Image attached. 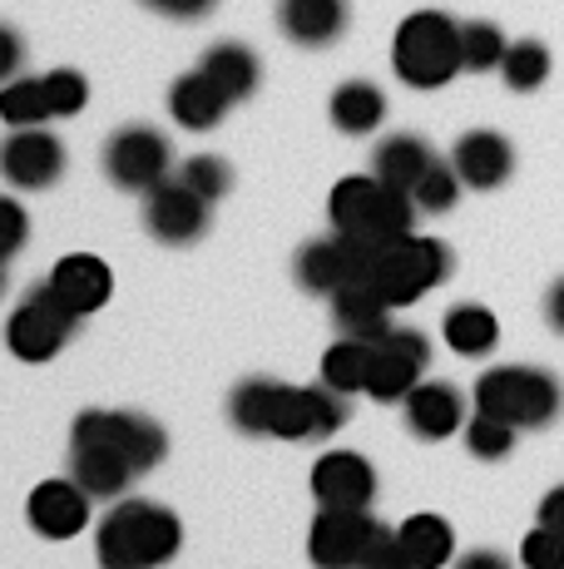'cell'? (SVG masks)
Wrapping results in <instances>:
<instances>
[{"mask_svg": "<svg viewBox=\"0 0 564 569\" xmlns=\"http://www.w3.org/2000/svg\"><path fill=\"white\" fill-rule=\"evenodd\" d=\"M183 545V525L169 506L154 500H114L110 516L94 530V555L110 569H149L169 565Z\"/></svg>", "mask_w": 564, "mask_h": 569, "instance_id": "1", "label": "cell"}, {"mask_svg": "<svg viewBox=\"0 0 564 569\" xmlns=\"http://www.w3.org/2000/svg\"><path fill=\"white\" fill-rule=\"evenodd\" d=\"M392 70L406 90H446L461 64V20L446 10H416L396 26L392 40Z\"/></svg>", "mask_w": 564, "mask_h": 569, "instance_id": "2", "label": "cell"}, {"mask_svg": "<svg viewBox=\"0 0 564 569\" xmlns=\"http://www.w3.org/2000/svg\"><path fill=\"white\" fill-rule=\"evenodd\" d=\"M471 407L501 416L515 431H545L564 411V387L545 367H491L475 377Z\"/></svg>", "mask_w": 564, "mask_h": 569, "instance_id": "3", "label": "cell"}, {"mask_svg": "<svg viewBox=\"0 0 564 569\" xmlns=\"http://www.w3.org/2000/svg\"><path fill=\"white\" fill-rule=\"evenodd\" d=\"M308 555L322 569H396L401 565V545L396 530H386L382 520H372L366 510H342V506H322L308 535Z\"/></svg>", "mask_w": 564, "mask_h": 569, "instance_id": "4", "label": "cell"}, {"mask_svg": "<svg viewBox=\"0 0 564 569\" xmlns=\"http://www.w3.org/2000/svg\"><path fill=\"white\" fill-rule=\"evenodd\" d=\"M328 213H332V228H338V233H352L372 248L411 233V223H416V203H411V193L382 183L376 173L342 179L328 199Z\"/></svg>", "mask_w": 564, "mask_h": 569, "instance_id": "5", "label": "cell"}, {"mask_svg": "<svg viewBox=\"0 0 564 569\" xmlns=\"http://www.w3.org/2000/svg\"><path fill=\"white\" fill-rule=\"evenodd\" d=\"M446 278H451V248L441 238H421V233H401L392 243H376L372 262H366V282L392 308H411Z\"/></svg>", "mask_w": 564, "mask_h": 569, "instance_id": "6", "label": "cell"}, {"mask_svg": "<svg viewBox=\"0 0 564 569\" xmlns=\"http://www.w3.org/2000/svg\"><path fill=\"white\" fill-rule=\"evenodd\" d=\"M74 327H80V317L56 298L50 282H40V288H30V298L10 312L6 347L20 357V362H50V357L64 352V342L74 337Z\"/></svg>", "mask_w": 564, "mask_h": 569, "instance_id": "7", "label": "cell"}, {"mask_svg": "<svg viewBox=\"0 0 564 569\" xmlns=\"http://www.w3.org/2000/svg\"><path fill=\"white\" fill-rule=\"evenodd\" d=\"M70 441H100L119 451L129 466L144 476V470H154L164 461L169 451V436L159 421H149V416H134V411H80L74 416V431Z\"/></svg>", "mask_w": 564, "mask_h": 569, "instance_id": "8", "label": "cell"}, {"mask_svg": "<svg viewBox=\"0 0 564 569\" xmlns=\"http://www.w3.org/2000/svg\"><path fill=\"white\" fill-rule=\"evenodd\" d=\"M431 367V342L416 327H392L372 342V371H366V397L372 401H406V391Z\"/></svg>", "mask_w": 564, "mask_h": 569, "instance_id": "9", "label": "cell"}, {"mask_svg": "<svg viewBox=\"0 0 564 569\" xmlns=\"http://www.w3.org/2000/svg\"><path fill=\"white\" fill-rule=\"evenodd\" d=\"M169 163H173V149L159 129L149 124H129L119 129L104 149V173H110L114 189L124 193H149L169 179Z\"/></svg>", "mask_w": 564, "mask_h": 569, "instance_id": "10", "label": "cell"}, {"mask_svg": "<svg viewBox=\"0 0 564 569\" xmlns=\"http://www.w3.org/2000/svg\"><path fill=\"white\" fill-rule=\"evenodd\" d=\"M366 262H372V243L332 228V238H312V243L298 248L292 272H298V282L308 292H328L332 298L346 282H366Z\"/></svg>", "mask_w": 564, "mask_h": 569, "instance_id": "11", "label": "cell"}, {"mask_svg": "<svg viewBox=\"0 0 564 569\" xmlns=\"http://www.w3.org/2000/svg\"><path fill=\"white\" fill-rule=\"evenodd\" d=\"M346 397L332 391L328 381L322 387H288L282 381L278 391V411H273V436L282 441H328L332 431L346 426Z\"/></svg>", "mask_w": 564, "mask_h": 569, "instance_id": "12", "label": "cell"}, {"mask_svg": "<svg viewBox=\"0 0 564 569\" xmlns=\"http://www.w3.org/2000/svg\"><path fill=\"white\" fill-rule=\"evenodd\" d=\"M209 199L199 189H189L183 179H164L159 189L144 193V228L169 248L199 243L209 233Z\"/></svg>", "mask_w": 564, "mask_h": 569, "instance_id": "13", "label": "cell"}, {"mask_svg": "<svg viewBox=\"0 0 564 569\" xmlns=\"http://www.w3.org/2000/svg\"><path fill=\"white\" fill-rule=\"evenodd\" d=\"M64 173V144L56 134H46V124H30V129H16V134L0 144V179L10 189H50Z\"/></svg>", "mask_w": 564, "mask_h": 569, "instance_id": "14", "label": "cell"}, {"mask_svg": "<svg viewBox=\"0 0 564 569\" xmlns=\"http://www.w3.org/2000/svg\"><path fill=\"white\" fill-rule=\"evenodd\" d=\"M90 490L80 486V480H40L36 490H30V530H40L46 540H74V535L90 525Z\"/></svg>", "mask_w": 564, "mask_h": 569, "instance_id": "15", "label": "cell"}, {"mask_svg": "<svg viewBox=\"0 0 564 569\" xmlns=\"http://www.w3.org/2000/svg\"><path fill=\"white\" fill-rule=\"evenodd\" d=\"M312 496H318V506L366 510L376 500V470L356 451H328L312 466Z\"/></svg>", "mask_w": 564, "mask_h": 569, "instance_id": "16", "label": "cell"}, {"mask_svg": "<svg viewBox=\"0 0 564 569\" xmlns=\"http://www.w3.org/2000/svg\"><path fill=\"white\" fill-rule=\"evenodd\" d=\"M401 416H406V431L421 436V441H446V436L465 431V421H471L461 387H451V381H426V377L406 391Z\"/></svg>", "mask_w": 564, "mask_h": 569, "instance_id": "17", "label": "cell"}, {"mask_svg": "<svg viewBox=\"0 0 564 569\" xmlns=\"http://www.w3.org/2000/svg\"><path fill=\"white\" fill-rule=\"evenodd\" d=\"M451 163L465 189L491 193L501 183H510V173H515V144L505 134H495V129H471V134L455 139Z\"/></svg>", "mask_w": 564, "mask_h": 569, "instance_id": "18", "label": "cell"}, {"mask_svg": "<svg viewBox=\"0 0 564 569\" xmlns=\"http://www.w3.org/2000/svg\"><path fill=\"white\" fill-rule=\"evenodd\" d=\"M346 26H352L346 0H278V30L302 50L338 46Z\"/></svg>", "mask_w": 564, "mask_h": 569, "instance_id": "19", "label": "cell"}, {"mask_svg": "<svg viewBox=\"0 0 564 569\" xmlns=\"http://www.w3.org/2000/svg\"><path fill=\"white\" fill-rule=\"evenodd\" d=\"M46 282L56 288V298H60L74 317L100 312L104 302H110V292H114V272H110V262L94 258V253H70V258H60L56 268H50V278H46Z\"/></svg>", "mask_w": 564, "mask_h": 569, "instance_id": "20", "label": "cell"}, {"mask_svg": "<svg viewBox=\"0 0 564 569\" xmlns=\"http://www.w3.org/2000/svg\"><path fill=\"white\" fill-rule=\"evenodd\" d=\"M392 302L372 288V282H346V288L332 292V322H338L342 337H362V342H376V337L392 332Z\"/></svg>", "mask_w": 564, "mask_h": 569, "instance_id": "21", "label": "cell"}, {"mask_svg": "<svg viewBox=\"0 0 564 569\" xmlns=\"http://www.w3.org/2000/svg\"><path fill=\"white\" fill-rule=\"evenodd\" d=\"M70 476L80 480V486L90 490V496L119 500V496L129 490V480L139 476V470L129 466L119 451L100 446V441H70Z\"/></svg>", "mask_w": 564, "mask_h": 569, "instance_id": "22", "label": "cell"}, {"mask_svg": "<svg viewBox=\"0 0 564 569\" xmlns=\"http://www.w3.org/2000/svg\"><path fill=\"white\" fill-rule=\"evenodd\" d=\"M169 114H173V124H179V129L203 134V129H219V119L228 114V94L203 70H189V74H179V80H173Z\"/></svg>", "mask_w": 564, "mask_h": 569, "instance_id": "23", "label": "cell"}, {"mask_svg": "<svg viewBox=\"0 0 564 569\" xmlns=\"http://www.w3.org/2000/svg\"><path fill=\"white\" fill-rule=\"evenodd\" d=\"M396 545L406 569H441L455 555V530L446 516H411L396 525Z\"/></svg>", "mask_w": 564, "mask_h": 569, "instance_id": "24", "label": "cell"}, {"mask_svg": "<svg viewBox=\"0 0 564 569\" xmlns=\"http://www.w3.org/2000/svg\"><path fill=\"white\" fill-rule=\"evenodd\" d=\"M436 163V149L426 144L421 134H392L382 139V144L372 149V173L382 183H392V189H416V179Z\"/></svg>", "mask_w": 564, "mask_h": 569, "instance_id": "25", "label": "cell"}, {"mask_svg": "<svg viewBox=\"0 0 564 569\" xmlns=\"http://www.w3.org/2000/svg\"><path fill=\"white\" fill-rule=\"evenodd\" d=\"M441 332H446V347L455 357H491L495 347H501V317L491 308H481V302H455L446 312V322H441Z\"/></svg>", "mask_w": 564, "mask_h": 569, "instance_id": "26", "label": "cell"}, {"mask_svg": "<svg viewBox=\"0 0 564 569\" xmlns=\"http://www.w3.org/2000/svg\"><path fill=\"white\" fill-rule=\"evenodd\" d=\"M199 70L228 94V104L248 100V94L258 90V54L248 50V46H238V40H219V46L203 54Z\"/></svg>", "mask_w": 564, "mask_h": 569, "instance_id": "27", "label": "cell"}, {"mask_svg": "<svg viewBox=\"0 0 564 569\" xmlns=\"http://www.w3.org/2000/svg\"><path fill=\"white\" fill-rule=\"evenodd\" d=\"M328 114L342 134H372L386 119V94L376 90L372 80H346V84H338V94H332Z\"/></svg>", "mask_w": 564, "mask_h": 569, "instance_id": "28", "label": "cell"}, {"mask_svg": "<svg viewBox=\"0 0 564 569\" xmlns=\"http://www.w3.org/2000/svg\"><path fill=\"white\" fill-rule=\"evenodd\" d=\"M278 391H282V381H268V377L238 381L233 397H228V421H233L243 436H273Z\"/></svg>", "mask_w": 564, "mask_h": 569, "instance_id": "29", "label": "cell"}, {"mask_svg": "<svg viewBox=\"0 0 564 569\" xmlns=\"http://www.w3.org/2000/svg\"><path fill=\"white\" fill-rule=\"evenodd\" d=\"M366 371H372V342H362V337H338L322 352V381L332 391H342V397L366 391Z\"/></svg>", "mask_w": 564, "mask_h": 569, "instance_id": "30", "label": "cell"}, {"mask_svg": "<svg viewBox=\"0 0 564 569\" xmlns=\"http://www.w3.org/2000/svg\"><path fill=\"white\" fill-rule=\"evenodd\" d=\"M0 119L10 129H30L46 124L50 114V94H46V74H16L10 84H0Z\"/></svg>", "mask_w": 564, "mask_h": 569, "instance_id": "31", "label": "cell"}, {"mask_svg": "<svg viewBox=\"0 0 564 569\" xmlns=\"http://www.w3.org/2000/svg\"><path fill=\"white\" fill-rule=\"evenodd\" d=\"M550 70H555V60H550V46L545 40H510V50H505V60H501V80H505V90H515V94H535L540 84L550 80Z\"/></svg>", "mask_w": 564, "mask_h": 569, "instance_id": "32", "label": "cell"}, {"mask_svg": "<svg viewBox=\"0 0 564 569\" xmlns=\"http://www.w3.org/2000/svg\"><path fill=\"white\" fill-rule=\"evenodd\" d=\"M505 50H510L505 30L491 26V20H465V26H461V64H465V74L501 70Z\"/></svg>", "mask_w": 564, "mask_h": 569, "instance_id": "33", "label": "cell"}, {"mask_svg": "<svg viewBox=\"0 0 564 569\" xmlns=\"http://www.w3.org/2000/svg\"><path fill=\"white\" fill-rule=\"evenodd\" d=\"M515 426L501 421V416H485V411H471V421H465V451L475 456V461H505L510 451H515Z\"/></svg>", "mask_w": 564, "mask_h": 569, "instance_id": "34", "label": "cell"}, {"mask_svg": "<svg viewBox=\"0 0 564 569\" xmlns=\"http://www.w3.org/2000/svg\"><path fill=\"white\" fill-rule=\"evenodd\" d=\"M461 173H455V163L436 159L426 173L416 179V189H411V203H416V213H451L455 199H461Z\"/></svg>", "mask_w": 564, "mask_h": 569, "instance_id": "35", "label": "cell"}, {"mask_svg": "<svg viewBox=\"0 0 564 569\" xmlns=\"http://www.w3.org/2000/svg\"><path fill=\"white\" fill-rule=\"evenodd\" d=\"M179 179L189 183V189H199L209 203H219L223 193L233 189V169H228V159H219V154H193L179 169Z\"/></svg>", "mask_w": 564, "mask_h": 569, "instance_id": "36", "label": "cell"}, {"mask_svg": "<svg viewBox=\"0 0 564 569\" xmlns=\"http://www.w3.org/2000/svg\"><path fill=\"white\" fill-rule=\"evenodd\" d=\"M46 94H50V114L56 119H70L90 104V80L80 70H50L46 74Z\"/></svg>", "mask_w": 564, "mask_h": 569, "instance_id": "37", "label": "cell"}, {"mask_svg": "<svg viewBox=\"0 0 564 569\" xmlns=\"http://www.w3.org/2000/svg\"><path fill=\"white\" fill-rule=\"evenodd\" d=\"M520 560L530 569H564V535L550 530V525H535L520 545Z\"/></svg>", "mask_w": 564, "mask_h": 569, "instance_id": "38", "label": "cell"}, {"mask_svg": "<svg viewBox=\"0 0 564 569\" xmlns=\"http://www.w3.org/2000/svg\"><path fill=\"white\" fill-rule=\"evenodd\" d=\"M26 238H30V218H26V208H20L10 193H0V262H10L26 248Z\"/></svg>", "mask_w": 564, "mask_h": 569, "instance_id": "39", "label": "cell"}, {"mask_svg": "<svg viewBox=\"0 0 564 569\" xmlns=\"http://www.w3.org/2000/svg\"><path fill=\"white\" fill-rule=\"evenodd\" d=\"M20 64H26V40H20V30L0 26V84L16 80Z\"/></svg>", "mask_w": 564, "mask_h": 569, "instance_id": "40", "label": "cell"}, {"mask_svg": "<svg viewBox=\"0 0 564 569\" xmlns=\"http://www.w3.org/2000/svg\"><path fill=\"white\" fill-rule=\"evenodd\" d=\"M149 10H159V16H169V20H203L219 0H144Z\"/></svg>", "mask_w": 564, "mask_h": 569, "instance_id": "41", "label": "cell"}, {"mask_svg": "<svg viewBox=\"0 0 564 569\" xmlns=\"http://www.w3.org/2000/svg\"><path fill=\"white\" fill-rule=\"evenodd\" d=\"M535 525H550V530L564 535V480L555 490H545V500H540V510H535Z\"/></svg>", "mask_w": 564, "mask_h": 569, "instance_id": "42", "label": "cell"}, {"mask_svg": "<svg viewBox=\"0 0 564 569\" xmlns=\"http://www.w3.org/2000/svg\"><path fill=\"white\" fill-rule=\"evenodd\" d=\"M545 322H550V332L564 337V278H555L545 292Z\"/></svg>", "mask_w": 564, "mask_h": 569, "instance_id": "43", "label": "cell"}, {"mask_svg": "<svg viewBox=\"0 0 564 569\" xmlns=\"http://www.w3.org/2000/svg\"><path fill=\"white\" fill-rule=\"evenodd\" d=\"M461 565H465V569H505V555H495V550H475V555H465Z\"/></svg>", "mask_w": 564, "mask_h": 569, "instance_id": "44", "label": "cell"}, {"mask_svg": "<svg viewBox=\"0 0 564 569\" xmlns=\"http://www.w3.org/2000/svg\"><path fill=\"white\" fill-rule=\"evenodd\" d=\"M0 292H6V262H0Z\"/></svg>", "mask_w": 564, "mask_h": 569, "instance_id": "45", "label": "cell"}]
</instances>
